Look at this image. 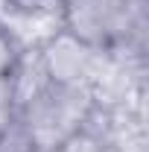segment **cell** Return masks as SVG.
I'll list each match as a JSON object with an SVG mask.
<instances>
[{"mask_svg":"<svg viewBox=\"0 0 149 152\" xmlns=\"http://www.w3.org/2000/svg\"><path fill=\"white\" fill-rule=\"evenodd\" d=\"M3 6L23 18H53V15H64L67 0H3Z\"/></svg>","mask_w":149,"mask_h":152,"instance_id":"obj_1","label":"cell"}]
</instances>
